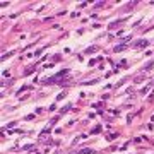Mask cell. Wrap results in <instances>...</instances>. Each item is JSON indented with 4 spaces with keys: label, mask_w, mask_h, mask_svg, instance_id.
I'll return each instance as SVG.
<instances>
[{
    "label": "cell",
    "mask_w": 154,
    "mask_h": 154,
    "mask_svg": "<svg viewBox=\"0 0 154 154\" xmlns=\"http://www.w3.org/2000/svg\"><path fill=\"white\" fill-rule=\"evenodd\" d=\"M117 137H118L117 133H110V135H108L106 139H108V140H115V139H117Z\"/></svg>",
    "instance_id": "5b68a950"
},
{
    "label": "cell",
    "mask_w": 154,
    "mask_h": 154,
    "mask_svg": "<svg viewBox=\"0 0 154 154\" xmlns=\"http://www.w3.org/2000/svg\"><path fill=\"white\" fill-rule=\"evenodd\" d=\"M92 51H98V46H91V48L86 50V53H92Z\"/></svg>",
    "instance_id": "277c9868"
},
{
    "label": "cell",
    "mask_w": 154,
    "mask_h": 154,
    "mask_svg": "<svg viewBox=\"0 0 154 154\" xmlns=\"http://www.w3.org/2000/svg\"><path fill=\"white\" fill-rule=\"evenodd\" d=\"M99 130H101V127H99V125H98V127H94V128H92V130H91V133H98V132H99Z\"/></svg>",
    "instance_id": "52a82bcc"
},
{
    "label": "cell",
    "mask_w": 154,
    "mask_h": 154,
    "mask_svg": "<svg viewBox=\"0 0 154 154\" xmlns=\"http://www.w3.org/2000/svg\"><path fill=\"white\" fill-rule=\"evenodd\" d=\"M79 154H94V149L84 147V149H79Z\"/></svg>",
    "instance_id": "3957f363"
},
{
    "label": "cell",
    "mask_w": 154,
    "mask_h": 154,
    "mask_svg": "<svg viewBox=\"0 0 154 154\" xmlns=\"http://www.w3.org/2000/svg\"><path fill=\"white\" fill-rule=\"evenodd\" d=\"M152 65H154V60H151V62H149V63L144 67V69H146V70H151V69H152Z\"/></svg>",
    "instance_id": "8992f818"
},
{
    "label": "cell",
    "mask_w": 154,
    "mask_h": 154,
    "mask_svg": "<svg viewBox=\"0 0 154 154\" xmlns=\"http://www.w3.org/2000/svg\"><path fill=\"white\" fill-rule=\"evenodd\" d=\"M147 91H149V86H147V87H144V89H142V91H140V94H146V92H147Z\"/></svg>",
    "instance_id": "ba28073f"
},
{
    "label": "cell",
    "mask_w": 154,
    "mask_h": 154,
    "mask_svg": "<svg viewBox=\"0 0 154 154\" xmlns=\"http://www.w3.org/2000/svg\"><path fill=\"white\" fill-rule=\"evenodd\" d=\"M127 48H128V43H122V45H118V46H115V53L123 51V50H127Z\"/></svg>",
    "instance_id": "7a4b0ae2"
},
{
    "label": "cell",
    "mask_w": 154,
    "mask_h": 154,
    "mask_svg": "<svg viewBox=\"0 0 154 154\" xmlns=\"http://www.w3.org/2000/svg\"><path fill=\"white\" fill-rule=\"evenodd\" d=\"M147 46V40H140L137 43H133V48H146Z\"/></svg>",
    "instance_id": "6da1fadb"
}]
</instances>
